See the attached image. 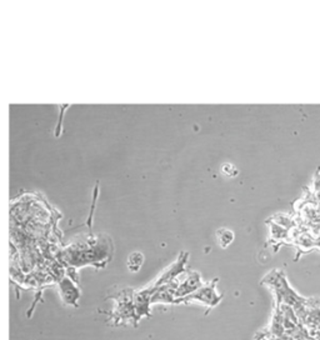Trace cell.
<instances>
[{
  "label": "cell",
  "instance_id": "ba28073f",
  "mask_svg": "<svg viewBox=\"0 0 320 340\" xmlns=\"http://www.w3.org/2000/svg\"><path fill=\"white\" fill-rule=\"evenodd\" d=\"M270 226V234L272 238L275 240H290V232L284 229L283 226L278 225L274 221H269Z\"/></svg>",
  "mask_w": 320,
  "mask_h": 340
},
{
  "label": "cell",
  "instance_id": "3957f363",
  "mask_svg": "<svg viewBox=\"0 0 320 340\" xmlns=\"http://www.w3.org/2000/svg\"><path fill=\"white\" fill-rule=\"evenodd\" d=\"M203 279H201L200 273L193 270V272L181 274L179 277V284H178L177 289L174 290L175 301L178 299H183V298L197 292L198 289L203 285Z\"/></svg>",
  "mask_w": 320,
  "mask_h": 340
},
{
  "label": "cell",
  "instance_id": "4fadbf2b",
  "mask_svg": "<svg viewBox=\"0 0 320 340\" xmlns=\"http://www.w3.org/2000/svg\"><path fill=\"white\" fill-rule=\"evenodd\" d=\"M315 248H319L320 249V235L315 237Z\"/></svg>",
  "mask_w": 320,
  "mask_h": 340
},
{
  "label": "cell",
  "instance_id": "52a82bcc",
  "mask_svg": "<svg viewBox=\"0 0 320 340\" xmlns=\"http://www.w3.org/2000/svg\"><path fill=\"white\" fill-rule=\"evenodd\" d=\"M144 263V255L140 252H133L132 254L128 257V261H126V266L132 273L139 272V269L141 268Z\"/></svg>",
  "mask_w": 320,
  "mask_h": 340
},
{
  "label": "cell",
  "instance_id": "9c48e42d",
  "mask_svg": "<svg viewBox=\"0 0 320 340\" xmlns=\"http://www.w3.org/2000/svg\"><path fill=\"white\" fill-rule=\"evenodd\" d=\"M217 238L219 245L223 249H225L233 243V240H234V233H233L232 230H229V229H219L217 233Z\"/></svg>",
  "mask_w": 320,
  "mask_h": 340
},
{
  "label": "cell",
  "instance_id": "7a4b0ae2",
  "mask_svg": "<svg viewBox=\"0 0 320 340\" xmlns=\"http://www.w3.org/2000/svg\"><path fill=\"white\" fill-rule=\"evenodd\" d=\"M217 280L214 279L212 280L210 283H206L203 284V285L200 286L199 289H198L197 292H194L193 294L188 295V297L183 298V299H178L177 301H175V304H180V303H200L203 304V305H206L209 309L214 308V306H217L218 304L220 303V300H221V298H223V295L219 294V293L217 292Z\"/></svg>",
  "mask_w": 320,
  "mask_h": 340
},
{
  "label": "cell",
  "instance_id": "8992f818",
  "mask_svg": "<svg viewBox=\"0 0 320 340\" xmlns=\"http://www.w3.org/2000/svg\"><path fill=\"white\" fill-rule=\"evenodd\" d=\"M295 240H297L298 246L301 249L309 250V249L315 248V237H313L310 233L305 232V230L299 233V234L297 235V238H295Z\"/></svg>",
  "mask_w": 320,
  "mask_h": 340
},
{
  "label": "cell",
  "instance_id": "6da1fadb",
  "mask_svg": "<svg viewBox=\"0 0 320 340\" xmlns=\"http://www.w3.org/2000/svg\"><path fill=\"white\" fill-rule=\"evenodd\" d=\"M263 284L268 285L274 293L275 301H277L275 305L286 304V305L292 306L293 309H297L306 303L305 298L295 292L294 289L290 286V284L288 283L285 274L279 269L269 273L263 279Z\"/></svg>",
  "mask_w": 320,
  "mask_h": 340
},
{
  "label": "cell",
  "instance_id": "8fae6325",
  "mask_svg": "<svg viewBox=\"0 0 320 340\" xmlns=\"http://www.w3.org/2000/svg\"><path fill=\"white\" fill-rule=\"evenodd\" d=\"M221 173L228 175V177H234V175L237 174V169H235L232 164H224V165L221 166Z\"/></svg>",
  "mask_w": 320,
  "mask_h": 340
},
{
  "label": "cell",
  "instance_id": "7c38bea8",
  "mask_svg": "<svg viewBox=\"0 0 320 340\" xmlns=\"http://www.w3.org/2000/svg\"><path fill=\"white\" fill-rule=\"evenodd\" d=\"M314 189H315V190H318V192H320V173H318L317 177H315Z\"/></svg>",
  "mask_w": 320,
  "mask_h": 340
},
{
  "label": "cell",
  "instance_id": "30bf717a",
  "mask_svg": "<svg viewBox=\"0 0 320 340\" xmlns=\"http://www.w3.org/2000/svg\"><path fill=\"white\" fill-rule=\"evenodd\" d=\"M273 221H274L275 224H278V225L283 226L284 229H286V230H292L293 228H295V225H297V223H295V220H293L292 218L288 217V215L285 214H277L274 218H273Z\"/></svg>",
  "mask_w": 320,
  "mask_h": 340
},
{
  "label": "cell",
  "instance_id": "5b68a950",
  "mask_svg": "<svg viewBox=\"0 0 320 340\" xmlns=\"http://www.w3.org/2000/svg\"><path fill=\"white\" fill-rule=\"evenodd\" d=\"M153 288L144 289L140 290L134 295V310L137 319H140L141 317H148L150 314V298H152Z\"/></svg>",
  "mask_w": 320,
  "mask_h": 340
},
{
  "label": "cell",
  "instance_id": "277c9868",
  "mask_svg": "<svg viewBox=\"0 0 320 340\" xmlns=\"http://www.w3.org/2000/svg\"><path fill=\"white\" fill-rule=\"evenodd\" d=\"M188 258H189V253L186 252L180 253L177 261L173 263L172 265L169 266L165 272L163 273V274L158 278V280L155 281L153 286H161V285H165V284L172 283V281H174L177 278H179L180 275L184 274V273H185L186 263H188Z\"/></svg>",
  "mask_w": 320,
  "mask_h": 340
}]
</instances>
